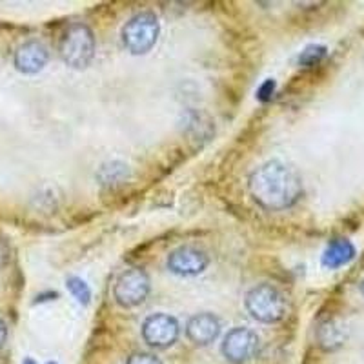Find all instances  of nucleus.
<instances>
[{
  "label": "nucleus",
  "mask_w": 364,
  "mask_h": 364,
  "mask_svg": "<svg viewBox=\"0 0 364 364\" xmlns=\"http://www.w3.org/2000/svg\"><path fill=\"white\" fill-rule=\"evenodd\" d=\"M326 53H328L326 46L311 44V46H308V48H304V51L299 55V64H301V66H306V68L318 66V64L324 60Z\"/></svg>",
  "instance_id": "obj_14"
},
{
  "label": "nucleus",
  "mask_w": 364,
  "mask_h": 364,
  "mask_svg": "<svg viewBox=\"0 0 364 364\" xmlns=\"http://www.w3.org/2000/svg\"><path fill=\"white\" fill-rule=\"evenodd\" d=\"M6 341H8V326H6L4 318L0 317V350L6 346Z\"/></svg>",
  "instance_id": "obj_18"
},
{
  "label": "nucleus",
  "mask_w": 364,
  "mask_h": 364,
  "mask_svg": "<svg viewBox=\"0 0 364 364\" xmlns=\"http://www.w3.org/2000/svg\"><path fill=\"white\" fill-rule=\"evenodd\" d=\"M248 190L261 208L281 211L291 208L301 199L302 181L290 166L281 161H268L250 175Z\"/></svg>",
  "instance_id": "obj_1"
},
{
  "label": "nucleus",
  "mask_w": 364,
  "mask_h": 364,
  "mask_svg": "<svg viewBox=\"0 0 364 364\" xmlns=\"http://www.w3.org/2000/svg\"><path fill=\"white\" fill-rule=\"evenodd\" d=\"M48 364H57V363H48Z\"/></svg>",
  "instance_id": "obj_21"
},
{
  "label": "nucleus",
  "mask_w": 364,
  "mask_h": 364,
  "mask_svg": "<svg viewBox=\"0 0 364 364\" xmlns=\"http://www.w3.org/2000/svg\"><path fill=\"white\" fill-rule=\"evenodd\" d=\"M273 91H275V80L268 79L261 87H259V91H257V99L261 100V102H268L273 97Z\"/></svg>",
  "instance_id": "obj_17"
},
{
  "label": "nucleus",
  "mask_w": 364,
  "mask_h": 364,
  "mask_svg": "<svg viewBox=\"0 0 364 364\" xmlns=\"http://www.w3.org/2000/svg\"><path fill=\"white\" fill-rule=\"evenodd\" d=\"M48 60H50V51L38 41H28L21 44L13 57L15 68L24 75H35L42 71Z\"/></svg>",
  "instance_id": "obj_9"
},
{
  "label": "nucleus",
  "mask_w": 364,
  "mask_h": 364,
  "mask_svg": "<svg viewBox=\"0 0 364 364\" xmlns=\"http://www.w3.org/2000/svg\"><path fill=\"white\" fill-rule=\"evenodd\" d=\"M181 336V326L177 318L168 314H154L142 323V339L148 346L166 350L173 346Z\"/></svg>",
  "instance_id": "obj_7"
},
{
  "label": "nucleus",
  "mask_w": 364,
  "mask_h": 364,
  "mask_svg": "<svg viewBox=\"0 0 364 364\" xmlns=\"http://www.w3.org/2000/svg\"><path fill=\"white\" fill-rule=\"evenodd\" d=\"M360 294L364 295V279H363V282H360Z\"/></svg>",
  "instance_id": "obj_20"
},
{
  "label": "nucleus",
  "mask_w": 364,
  "mask_h": 364,
  "mask_svg": "<svg viewBox=\"0 0 364 364\" xmlns=\"http://www.w3.org/2000/svg\"><path fill=\"white\" fill-rule=\"evenodd\" d=\"M58 53L64 63L75 70H84L90 66L95 57V37H93L90 26L82 24V22L68 26L60 37Z\"/></svg>",
  "instance_id": "obj_2"
},
{
  "label": "nucleus",
  "mask_w": 364,
  "mask_h": 364,
  "mask_svg": "<svg viewBox=\"0 0 364 364\" xmlns=\"http://www.w3.org/2000/svg\"><path fill=\"white\" fill-rule=\"evenodd\" d=\"M151 282L142 268H129L119 275L113 286V297L120 308L141 306L148 299Z\"/></svg>",
  "instance_id": "obj_5"
},
{
  "label": "nucleus",
  "mask_w": 364,
  "mask_h": 364,
  "mask_svg": "<svg viewBox=\"0 0 364 364\" xmlns=\"http://www.w3.org/2000/svg\"><path fill=\"white\" fill-rule=\"evenodd\" d=\"M318 346L323 350H336L344 343V330L336 323V321H328L317 331Z\"/></svg>",
  "instance_id": "obj_12"
},
{
  "label": "nucleus",
  "mask_w": 364,
  "mask_h": 364,
  "mask_svg": "<svg viewBox=\"0 0 364 364\" xmlns=\"http://www.w3.org/2000/svg\"><path fill=\"white\" fill-rule=\"evenodd\" d=\"M168 269L178 277H195L203 273L210 264L206 252L195 246H178L168 255Z\"/></svg>",
  "instance_id": "obj_8"
},
{
  "label": "nucleus",
  "mask_w": 364,
  "mask_h": 364,
  "mask_svg": "<svg viewBox=\"0 0 364 364\" xmlns=\"http://www.w3.org/2000/svg\"><path fill=\"white\" fill-rule=\"evenodd\" d=\"M126 364H162V360L159 357H155L154 353L135 352L128 357Z\"/></svg>",
  "instance_id": "obj_16"
},
{
  "label": "nucleus",
  "mask_w": 364,
  "mask_h": 364,
  "mask_svg": "<svg viewBox=\"0 0 364 364\" xmlns=\"http://www.w3.org/2000/svg\"><path fill=\"white\" fill-rule=\"evenodd\" d=\"M22 364H37V363H35L33 359H24L22 360Z\"/></svg>",
  "instance_id": "obj_19"
},
{
  "label": "nucleus",
  "mask_w": 364,
  "mask_h": 364,
  "mask_svg": "<svg viewBox=\"0 0 364 364\" xmlns=\"http://www.w3.org/2000/svg\"><path fill=\"white\" fill-rule=\"evenodd\" d=\"M129 177L128 166L124 162H109V164H104L99 171V181L104 186H115L124 182Z\"/></svg>",
  "instance_id": "obj_13"
},
{
  "label": "nucleus",
  "mask_w": 364,
  "mask_h": 364,
  "mask_svg": "<svg viewBox=\"0 0 364 364\" xmlns=\"http://www.w3.org/2000/svg\"><path fill=\"white\" fill-rule=\"evenodd\" d=\"M259 337L250 328H233L226 333L220 346L224 359L232 364H246L259 352Z\"/></svg>",
  "instance_id": "obj_6"
},
{
  "label": "nucleus",
  "mask_w": 364,
  "mask_h": 364,
  "mask_svg": "<svg viewBox=\"0 0 364 364\" xmlns=\"http://www.w3.org/2000/svg\"><path fill=\"white\" fill-rule=\"evenodd\" d=\"M245 306L255 321L273 324L282 321L288 311L284 294L273 284H259L246 294Z\"/></svg>",
  "instance_id": "obj_3"
},
{
  "label": "nucleus",
  "mask_w": 364,
  "mask_h": 364,
  "mask_svg": "<svg viewBox=\"0 0 364 364\" xmlns=\"http://www.w3.org/2000/svg\"><path fill=\"white\" fill-rule=\"evenodd\" d=\"M355 255L357 250L352 240L344 239V237H337V239L330 240V245L324 250L323 266L328 269H339L343 266L350 264L355 259Z\"/></svg>",
  "instance_id": "obj_11"
},
{
  "label": "nucleus",
  "mask_w": 364,
  "mask_h": 364,
  "mask_svg": "<svg viewBox=\"0 0 364 364\" xmlns=\"http://www.w3.org/2000/svg\"><path fill=\"white\" fill-rule=\"evenodd\" d=\"M66 286H68V290H70V294L73 295L80 304H84V306L90 304L91 290H90V286L86 284V281H82L80 277H70L66 281Z\"/></svg>",
  "instance_id": "obj_15"
},
{
  "label": "nucleus",
  "mask_w": 364,
  "mask_h": 364,
  "mask_svg": "<svg viewBox=\"0 0 364 364\" xmlns=\"http://www.w3.org/2000/svg\"><path fill=\"white\" fill-rule=\"evenodd\" d=\"M161 24L154 11L133 15L122 28V44L132 55H146L157 44Z\"/></svg>",
  "instance_id": "obj_4"
},
{
  "label": "nucleus",
  "mask_w": 364,
  "mask_h": 364,
  "mask_svg": "<svg viewBox=\"0 0 364 364\" xmlns=\"http://www.w3.org/2000/svg\"><path fill=\"white\" fill-rule=\"evenodd\" d=\"M220 323L219 318L210 311L195 314L186 324V337L197 346H208L219 337Z\"/></svg>",
  "instance_id": "obj_10"
}]
</instances>
